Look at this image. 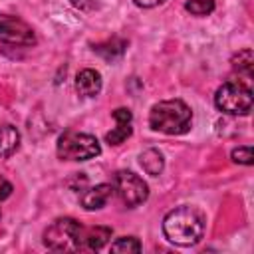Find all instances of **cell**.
Masks as SVG:
<instances>
[{
  "instance_id": "6da1fadb",
  "label": "cell",
  "mask_w": 254,
  "mask_h": 254,
  "mask_svg": "<svg viewBox=\"0 0 254 254\" xmlns=\"http://www.w3.org/2000/svg\"><path fill=\"white\" fill-rule=\"evenodd\" d=\"M206 218L196 206H177L163 218V234L177 246H194L204 236Z\"/></svg>"
},
{
  "instance_id": "7a4b0ae2",
  "label": "cell",
  "mask_w": 254,
  "mask_h": 254,
  "mask_svg": "<svg viewBox=\"0 0 254 254\" xmlns=\"http://www.w3.org/2000/svg\"><path fill=\"white\" fill-rule=\"evenodd\" d=\"M192 125V111L183 99H165L151 107L149 127L165 135H185Z\"/></svg>"
},
{
  "instance_id": "3957f363",
  "label": "cell",
  "mask_w": 254,
  "mask_h": 254,
  "mask_svg": "<svg viewBox=\"0 0 254 254\" xmlns=\"http://www.w3.org/2000/svg\"><path fill=\"white\" fill-rule=\"evenodd\" d=\"M56 153L62 161H89L101 153V145L89 133L65 131L58 139Z\"/></svg>"
},
{
  "instance_id": "277c9868",
  "label": "cell",
  "mask_w": 254,
  "mask_h": 254,
  "mask_svg": "<svg viewBox=\"0 0 254 254\" xmlns=\"http://www.w3.org/2000/svg\"><path fill=\"white\" fill-rule=\"evenodd\" d=\"M252 101H254L252 89L238 79H230L222 83L214 93L216 109L228 115H246L252 109Z\"/></svg>"
},
{
  "instance_id": "5b68a950",
  "label": "cell",
  "mask_w": 254,
  "mask_h": 254,
  "mask_svg": "<svg viewBox=\"0 0 254 254\" xmlns=\"http://www.w3.org/2000/svg\"><path fill=\"white\" fill-rule=\"evenodd\" d=\"M81 224L69 216L56 218L46 230H44V244L46 248L54 252H73L79 250V236H81Z\"/></svg>"
},
{
  "instance_id": "8992f818",
  "label": "cell",
  "mask_w": 254,
  "mask_h": 254,
  "mask_svg": "<svg viewBox=\"0 0 254 254\" xmlns=\"http://www.w3.org/2000/svg\"><path fill=\"white\" fill-rule=\"evenodd\" d=\"M113 192L117 194V198L121 200L123 206L135 208L147 200L149 187L139 175H135L131 171H117L113 177Z\"/></svg>"
},
{
  "instance_id": "52a82bcc",
  "label": "cell",
  "mask_w": 254,
  "mask_h": 254,
  "mask_svg": "<svg viewBox=\"0 0 254 254\" xmlns=\"http://www.w3.org/2000/svg\"><path fill=\"white\" fill-rule=\"evenodd\" d=\"M0 42L12 46H34L36 34L28 22L18 16L0 14Z\"/></svg>"
},
{
  "instance_id": "ba28073f",
  "label": "cell",
  "mask_w": 254,
  "mask_h": 254,
  "mask_svg": "<svg viewBox=\"0 0 254 254\" xmlns=\"http://www.w3.org/2000/svg\"><path fill=\"white\" fill-rule=\"evenodd\" d=\"M111 194H113V185L101 183V185H95L91 189H85L79 194V202L85 210H99L109 202Z\"/></svg>"
},
{
  "instance_id": "9c48e42d",
  "label": "cell",
  "mask_w": 254,
  "mask_h": 254,
  "mask_svg": "<svg viewBox=\"0 0 254 254\" xmlns=\"http://www.w3.org/2000/svg\"><path fill=\"white\" fill-rule=\"evenodd\" d=\"M101 73L91 67H85L75 75V89L83 97H95L101 91Z\"/></svg>"
},
{
  "instance_id": "30bf717a",
  "label": "cell",
  "mask_w": 254,
  "mask_h": 254,
  "mask_svg": "<svg viewBox=\"0 0 254 254\" xmlns=\"http://www.w3.org/2000/svg\"><path fill=\"white\" fill-rule=\"evenodd\" d=\"M113 230L109 226H93L87 230H81L79 236V248H87V250H101L109 238H111Z\"/></svg>"
},
{
  "instance_id": "8fae6325",
  "label": "cell",
  "mask_w": 254,
  "mask_h": 254,
  "mask_svg": "<svg viewBox=\"0 0 254 254\" xmlns=\"http://www.w3.org/2000/svg\"><path fill=\"white\" fill-rule=\"evenodd\" d=\"M20 147V133L14 125H0V159L12 157Z\"/></svg>"
},
{
  "instance_id": "7c38bea8",
  "label": "cell",
  "mask_w": 254,
  "mask_h": 254,
  "mask_svg": "<svg viewBox=\"0 0 254 254\" xmlns=\"http://www.w3.org/2000/svg\"><path fill=\"white\" fill-rule=\"evenodd\" d=\"M127 50V42L121 40V38H111L107 42H101V44H95L93 46V52L97 56H101L105 62H115L119 60Z\"/></svg>"
},
{
  "instance_id": "4fadbf2b",
  "label": "cell",
  "mask_w": 254,
  "mask_h": 254,
  "mask_svg": "<svg viewBox=\"0 0 254 254\" xmlns=\"http://www.w3.org/2000/svg\"><path fill=\"white\" fill-rule=\"evenodd\" d=\"M139 163L143 167V171L151 177H157L163 173L165 169V159H163V153L159 149H145L141 155H139Z\"/></svg>"
},
{
  "instance_id": "5bb4252c",
  "label": "cell",
  "mask_w": 254,
  "mask_h": 254,
  "mask_svg": "<svg viewBox=\"0 0 254 254\" xmlns=\"http://www.w3.org/2000/svg\"><path fill=\"white\" fill-rule=\"evenodd\" d=\"M232 67H234V71L244 73L246 77H252V73H254V54H252V50L250 48L240 50L232 58Z\"/></svg>"
},
{
  "instance_id": "9a60e30c",
  "label": "cell",
  "mask_w": 254,
  "mask_h": 254,
  "mask_svg": "<svg viewBox=\"0 0 254 254\" xmlns=\"http://www.w3.org/2000/svg\"><path fill=\"white\" fill-rule=\"evenodd\" d=\"M133 133V127H131V121H117V127L111 129L109 133H105V141L109 145H121L125 139H129Z\"/></svg>"
},
{
  "instance_id": "2e32d148",
  "label": "cell",
  "mask_w": 254,
  "mask_h": 254,
  "mask_svg": "<svg viewBox=\"0 0 254 254\" xmlns=\"http://www.w3.org/2000/svg\"><path fill=\"white\" fill-rule=\"evenodd\" d=\"M109 250L111 252H123V254H135V252H141L143 250V246H141V242H139V238H135V236H121V238H117L115 242H111V246H109Z\"/></svg>"
},
{
  "instance_id": "e0dca14e",
  "label": "cell",
  "mask_w": 254,
  "mask_h": 254,
  "mask_svg": "<svg viewBox=\"0 0 254 254\" xmlns=\"http://www.w3.org/2000/svg\"><path fill=\"white\" fill-rule=\"evenodd\" d=\"M185 10L192 16H208L214 10V0H189L185 4Z\"/></svg>"
},
{
  "instance_id": "ac0fdd59",
  "label": "cell",
  "mask_w": 254,
  "mask_h": 254,
  "mask_svg": "<svg viewBox=\"0 0 254 254\" xmlns=\"http://www.w3.org/2000/svg\"><path fill=\"white\" fill-rule=\"evenodd\" d=\"M230 157L234 163H240V165H252L254 163L252 147H236V149H232Z\"/></svg>"
},
{
  "instance_id": "d6986e66",
  "label": "cell",
  "mask_w": 254,
  "mask_h": 254,
  "mask_svg": "<svg viewBox=\"0 0 254 254\" xmlns=\"http://www.w3.org/2000/svg\"><path fill=\"white\" fill-rule=\"evenodd\" d=\"M71 4L75 8H79V10H83V12H89V10L97 8V2L95 0H71Z\"/></svg>"
},
{
  "instance_id": "ffe728a7",
  "label": "cell",
  "mask_w": 254,
  "mask_h": 254,
  "mask_svg": "<svg viewBox=\"0 0 254 254\" xmlns=\"http://www.w3.org/2000/svg\"><path fill=\"white\" fill-rule=\"evenodd\" d=\"M163 2H167V0H133V4L137 8H155V6L163 4Z\"/></svg>"
},
{
  "instance_id": "44dd1931",
  "label": "cell",
  "mask_w": 254,
  "mask_h": 254,
  "mask_svg": "<svg viewBox=\"0 0 254 254\" xmlns=\"http://www.w3.org/2000/svg\"><path fill=\"white\" fill-rule=\"evenodd\" d=\"M10 192H12V185H10V183H2V185H0V200L8 198Z\"/></svg>"
},
{
  "instance_id": "7402d4cb",
  "label": "cell",
  "mask_w": 254,
  "mask_h": 254,
  "mask_svg": "<svg viewBox=\"0 0 254 254\" xmlns=\"http://www.w3.org/2000/svg\"><path fill=\"white\" fill-rule=\"evenodd\" d=\"M0 216H2V212H0Z\"/></svg>"
}]
</instances>
